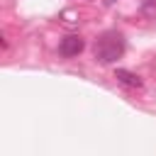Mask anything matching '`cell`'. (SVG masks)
I'll return each mask as SVG.
<instances>
[{
  "mask_svg": "<svg viewBox=\"0 0 156 156\" xmlns=\"http://www.w3.org/2000/svg\"><path fill=\"white\" fill-rule=\"evenodd\" d=\"M115 78H117V83H122V85H127V88H139V85H141L139 76H134V73H129V71H124V68H117V71H115Z\"/></svg>",
  "mask_w": 156,
  "mask_h": 156,
  "instance_id": "3",
  "label": "cell"
},
{
  "mask_svg": "<svg viewBox=\"0 0 156 156\" xmlns=\"http://www.w3.org/2000/svg\"><path fill=\"white\" fill-rule=\"evenodd\" d=\"M146 2H149V5H154V2H156V0H146Z\"/></svg>",
  "mask_w": 156,
  "mask_h": 156,
  "instance_id": "4",
  "label": "cell"
},
{
  "mask_svg": "<svg viewBox=\"0 0 156 156\" xmlns=\"http://www.w3.org/2000/svg\"><path fill=\"white\" fill-rule=\"evenodd\" d=\"M93 54L100 63H112L124 54V37L119 32H105L95 39L93 44Z\"/></svg>",
  "mask_w": 156,
  "mask_h": 156,
  "instance_id": "1",
  "label": "cell"
},
{
  "mask_svg": "<svg viewBox=\"0 0 156 156\" xmlns=\"http://www.w3.org/2000/svg\"><path fill=\"white\" fill-rule=\"evenodd\" d=\"M83 46H85V41H83L78 34H68V37L61 39V44H58V54L66 56V58H71V56H78V54L83 51Z\"/></svg>",
  "mask_w": 156,
  "mask_h": 156,
  "instance_id": "2",
  "label": "cell"
}]
</instances>
